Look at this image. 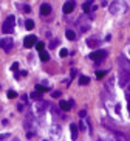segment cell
I'll list each match as a JSON object with an SVG mask.
<instances>
[{"label": "cell", "instance_id": "1", "mask_svg": "<svg viewBox=\"0 0 130 141\" xmlns=\"http://www.w3.org/2000/svg\"><path fill=\"white\" fill-rule=\"evenodd\" d=\"M126 8H127L126 2H121V0H115V2H112V3L109 5V11H110L112 14L124 12V11H126Z\"/></svg>", "mask_w": 130, "mask_h": 141}, {"label": "cell", "instance_id": "2", "mask_svg": "<svg viewBox=\"0 0 130 141\" xmlns=\"http://www.w3.org/2000/svg\"><path fill=\"white\" fill-rule=\"evenodd\" d=\"M47 107H48V102H45V101H42V99H37L34 104H33V112H34V115H43L45 113V110H47Z\"/></svg>", "mask_w": 130, "mask_h": 141}, {"label": "cell", "instance_id": "3", "mask_svg": "<svg viewBox=\"0 0 130 141\" xmlns=\"http://www.w3.org/2000/svg\"><path fill=\"white\" fill-rule=\"evenodd\" d=\"M14 23H16V17H14V16H8L6 20H5V23H3V26H2V31H3L5 34L12 33V29H14Z\"/></svg>", "mask_w": 130, "mask_h": 141}, {"label": "cell", "instance_id": "4", "mask_svg": "<svg viewBox=\"0 0 130 141\" xmlns=\"http://www.w3.org/2000/svg\"><path fill=\"white\" fill-rule=\"evenodd\" d=\"M119 82H121V87L124 88V92H126V95L130 96V76L127 73H121L119 75Z\"/></svg>", "mask_w": 130, "mask_h": 141}, {"label": "cell", "instance_id": "5", "mask_svg": "<svg viewBox=\"0 0 130 141\" xmlns=\"http://www.w3.org/2000/svg\"><path fill=\"white\" fill-rule=\"evenodd\" d=\"M12 45H14V39H12L11 36H5V37H2V39H0V48H2V50H5L6 53H8V51H11Z\"/></svg>", "mask_w": 130, "mask_h": 141}, {"label": "cell", "instance_id": "6", "mask_svg": "<svg viewBox=\"0 0 130 141\" xmlns=\"http://www.w3.org/2000/svg\"><path fill=\"white\" fill-rule=\"evenodd\" d=\"M48 133H50V137H51L53 140H57V138L62 137V127H60L59 124H51Z\"/></svg>", "mask_w": 130, "mask_h": 141}, {"label": "cell", "instance_id": "7", "mask_svg": "<svg viewBox=\"0 0 130 141\" xmlns=\"http://www.w3.org/2000/svg\"><path fill=\"white\" fill-rule=\"evenodd\" d=\"M88 57L93 59V61H96V62H101V61H104L107 57V51L105 50H96V51H91Z\"/></svg>", "mask_w": 130, "mask_h": 141}, {"label": "cell", "instance_id": "8", "mask_svg": "<svg viewBox=\"0 0 130 141\" xmlns=\"http://www.w3.org/2000/svg\"><path fill=\"white\" fill-rule=\"evenodd\" d=\"M36 43H37V37H36V36H33V34L26 36V37H25V40H23L25 48H31V47H34Z\"/></svg>", "mask_w": 130, "mask_h": 141}, {"label": "cell", "instance_id": "9", "mask_svg": "<svg viewBox=\"0 0 130 141\" xmlns=\"http://www.w3.org/2000/svg\"><path fill=\"white\" fill-rule=\"evenodd\" d=\"M74 0H67L65 3H64V6H62V11L65 12V14H70V12H73V9H74Z\"/></svg>", "mask_w": 130, "mask_h": 141}, {"label": "cell", "instance_id": "10", "mask_svg": "<svg viewBox=\"0 0 130 141\" xmlns=\"http://www.w3.org/2000/svg\"><path fill=\"white\" fill-rule=\"evenodd\" d=\"M119 65H121L123 71H124V73H127V75L130 76V61H127V59H123V57H119Z\"/></svg>", "mask_w": 130, "mask_h": 141}, {"label": "cell", "instance_id": "11", "mask_svg": "<svg viewBox=\"0 0 130 141\" xmlns=\"http://www.w3.org/2000/svg\"><path fill=\"white\" fill-rule=\"evenodd\" d=\"M59 107H60V110H64V112H70V109L73 107V99H70V101H60Z\"/></svg>", "mask_w": 130, "mask_h": 141}, {"label": "cell", "instance_id": "12", "mask_svg": "<svg viewBox=\"0 0 130 141\" xmlns=\"http://www.w3.org/2000/svg\"><path fill=\"white\" fill-rule=\"evenodd\" d=\"M112 135H113V141H127L126 135H124V133H121V132H118V130H113V132H112Z\"/></svg>", "mask_w": 130, "mask_h": 141}, {"label": "cell", "instance_id": "13", "mask_svg": "<svg viewBox=\"0 0 130 141\" xmlns=\"http://www.w3.org/2000/svg\"><path fill=\"white\" fill-rule=\"evenodd\" d=\"M78 25H79V28H81V31H82V33H85V31H88V29H90V22H88V20H87V22H84L82 19H79Z\"/></svg>", "mask_w": 130, "mask_h": 141}, {"label": "cell", "instance_id": "14", "mask_svg": "<svg viewBox=\"0 0 130 141\" xmlns=\"http://www.w3.org/2000/svg\"><path fill=\"white\" fill-rule=\"evenodd\" d=\"M50 12H51V6H50L48 3H43V5L40 6V14H42V16H50Z\"/></svg>", "mask_w": 130, "mask_h": 141}, {"label": "cell", "instance_id": "15", "mask_svg": "<svg viewBox=\"0 0 130 141\" xmlns=\"http://www.w3.org/2000/svg\"><path fill=\"white\" fill-rule=\"evenodd\" d=\"M87 45H88L90 48H96V47L99 45L98 37H88V39H87Z\"/></svg>", "mask_w": 130, "mask_h": 141}, {"label": "cell", "instance_id": "16", "mask_svg": "<svg viewBox=\"0 0 130 141\" xmlns=\"http://www.w3.org/2000/svg\"><path fill=\"white\" fill-rule=\"evenodd\" d=\"M70 130H71V138L76 140L78 138V126L76 124H70Z\"/></svg>", "mask_w": 130, "mask_h": 141}, {"label": "cell", "instance_id": "17", "mask_svg": "<svg viewBox=\"0 0 130 141\" xmlns=\"http://www.w3.org/2000/svg\"><path fill=\"white\" fill-rule=\"evenodd\" d=\"M65 36H67V39H68V40H74V39H76V33H74L73 29H67Z\"/></svg>", "mask_w": 130, "mask_h": 141}, {"label": "cell", "instance_id": "18", "mask_svg": "<svg viewBox=\"0 0 130 141\" xmlns=\"http://www.w3.org/2000/svg\"><path fill=\"white\" fill-rule=\"evenodd\" d=\"M88 82H90V78H88V76H81V78H79V84H81V85H87Z\"/></svg>", "mask_w": 130, "mask_h": 141}, {"label": "cell", "instance_id": "19", "mask_svg": "<svg viewBox=\"0 0 130 141\" xmlns=\"http://www.w3.org/2000/svg\"><path fill=\"white\" fill-rule=\"evenodd\" d=\"M29 98L37 101V99H42V95H40V92H37V90H36V92H33V93L29 95Z\"/></svg>", "mask_w": 130, "mask_h": 141}, {"label": "cell", "instance_id": "20", "mask_svg": "<svg viewBox=\"0 0 130 141\" xmlns=\"http://www.w3.org/2000/svg\"><path fill=\"white\" fill-rule=\"evenodd\" d=\"M93 2H95V0H87V2L84 3V11H85V12H90V6L93 5Z\"/></svg>", "mask_w": 130, "mask_h": 141}, {"label": "cell", "instance_id": "21", "mask_svg": "<svg viewBox=\"0 0 130 141\" xmlns=\"http://www.w3.org/2000/svg\"><path fill=\"white\" fill-rule=\"evenodd\" d=\"M25 28H26V29H29V31H31V29H33V28H34V22H33V20H31V19H28V20H26V22H25Z\"/></svg>", "mask_w": 130, "mask_h": 141}, {"label": "cell", "instance_id": "22", "mask_svg": "<svg viewBox=\"0 0 130 141\" xmlns=\"http://www.w3.org/2000/svg\"><path fill=\"white\" fill-rule=\"evenodd\" d=\"M40 59L45 62V61H48V59H50V54H48L47 51H43V50H42V51H40Z\"/></svg>", "mask_w": 130, "mask_h": 141}, {"label": "cell", "instance_id": "23", "mask_svg": "<svg viewBox=\"0 0 130 141\" xmlns=\"http://www.w3.org/2000/svg\"><path fill=\"white\" fill-rule=\"evenodd\" d=\"M105 75H107V71H104V70H101V71H96V79H102Z\"/></svg>", "mask_w": 130, "mask_h": 141}, {"label": "cell", "instance_id": "24", "mask_svg": "<svg viewBox=\"0 0 130 141\" xmlns=\"http://www.w3.org/2000/svg\"><path fill=\"white\" fill-rule=\"evenodd\" d=\"M6 96H8L9 99H14V98H17V93H16L14 90H9V92L6 93Z\"/></svg>", "mask_w": 130, "mask_h": 141}, {"label": "cell", "instance_id": "25", "mask_svg": "<svg viewBox=\"0 0 130 141\" xmlns=\"http://www.w3.org/2000/svg\"><path fill=\"white\" fill-rule=\"evenodd\" d=\"M67 54H68V50H67V48H62V50L59 51V56H60V57H65Z\"/></svg>", "mask_w": 130, "mask_h": 141}, {"label": "cell", "instance_id": "26", "mask_svg": "<svg viewBox=\"0 0 130 141\" xmlns=\"http://www.w3.org/2000/svg\"><path fill=\"white\" fill-rule=\"evenodd\" d=\"M36 48H37V51L40 53V51L43 50V42H37V43H36Z\"/></svg>", "mask_w": 130, "mask_h": 141}, {"label": "cell", "instance_id": "27", "mask_svg": "<svg viewBox=\"0 0 130 141\" xmlns=\"http://www.w3.org/2000/svg\"><path fill=\"white\" fill-rule=\"evenodd\" d=\"M36 90H37V92H47V90H48V87H43V85H36Z\"/></svg>", "mask_w": 130, "mask_h": 141}, {"label": "cell", "instance_id": "28", "mask_svg": "<svg viewBox=\"0 0 130 141\" xmlns=\"http://www.w3.org/2000/svg\"><path fill=\"white\" fill-rule=\"evenodd\" d=\"M57 43H59V40H57V39H54V40H53V42L50 43V50H51V48H54V47H56Z\"/></svg>", "mask_w": 130, "mask_h": 141}, {"label": "cell", "instance_id": "29", "mask_svg": "<svg viewBox=\"0 0 130 141\" xmlns=\"http://www.w3.org/2000/svg\"><path fill=\"white\" fill-rule=\"evenodd\" d=\"M8 137H11L9 133H0V141H3V140H6Z\"/></svg>", "mask_w": 130, "mask_h": 141}, {"label": "cell", "instance_id": "30", "mask_svg": "<svg viewBox=\"0 0 130 141\" xmlns=\"http://www.w3.org/2000/svg\"><path fill=\"white\" fill-rule=\"evenodd\" d=\"M17 68H19V64H17V62H14V64L11 65V70H14V71H16Z\"/></svg>", "mask_w": 130, "mask_h": 141}, {"label": "cell", "instance_id": "31", "mask_svg": "<svg viewBox=\"0 0 130 141\" xmlns=\"http://www.w3.org/2000/svg\"><path fill=\"white\" fill-rule=\"evenodd\" d=\"M51 96H53V98H59V96H60V92H53Z\"/></svg>", "mask_w": 130, "mask_h": 141}, {"label": "cell", "instance_id": "32", "mask_svg": "<svg viewBox=\"0 0 130 141\" xmlns=\"http://www.w3.org/2000/svg\"><path fill=\"white\" fill-rule=\"evenodd\" d=\"M22 9H23L25 12H29V6H28V5H23V6H22Z\"/></svg>", "mask_w": 130, "mask_h": 141}, {"label": "cell", "instance_id": "33", "mask_svg": "<svg viewBox=\"0 0 130 141\" xmlns=\"http://www.w3.org/2000/svg\"><path fill=\"white\" fill-rule=\"evenodd\" d=\"M85 115H87V112H85V110H81V112H79V116H81V118H84Z\"/></svg>", "mask_w": 130, "mask_h": 141}, {"label": "cell", "instance_id": "34", "mask_svg": "<svg viewBox=\"0 0 130 141\" xmlns=\"http://www.w3.org/2000/svg\"><path fill=\"white\" fill-rule=\"evenodd\" d=\"M26 137H28V138H33V137H34V132H28Z\"/></svg>", "mask_w": 130, "mask_h": 141}, {"label": "cell", "instance_id": "35", "mask_svg": "<svg viewBox=\"0 0 130 141\" xmlns=\"http://www.w3.org/2000/svg\"><path fill=\"white\" fill-rule=\"evenodd\" d=\"M22 99H23V101L26 102V101H28V95H22Z\"/></svg>", "mask_w": 130, "mask_h": 141}, {"label": "cell", "instance_id": "36", "mask_svg": "<svg viewBox=\"0 0 130 141\" xmlns=\"http://www.w3.org/2000/svg\"><path fill=\"white\" fill-rule=\"evenodd\" d=\"M79 129H81V130H84V129H85V124H84V123H81V124H79Z\"/></svg>", "mask_w": 130, "mask_h": 141}, {"label": "cell", "instance_id": "37", "mask_svg": "<svg viewBox=\"0 0 130 141\" xmlns=\"http://www.w3.org/2000/svg\"><path fill=\"white\" fill-rule=\"evenodd\" d=\"M2 126H8V120H3L2 121Z\"/></svg>", "mask_w": 130, "mask_h": 141}, {"label": "cell", "instance_id": "38", "mask_svg": "<svg viewBox=\"0 0 130 141\" xmlns=\"http://www.w3.org/2000/svg\"><path fill=\"white\" fill-rule=\"evenodd\" d=\"M127 101H129V112H130V96H127Z\"/></svg>", "mask_w": 130, "mask_h": 141}, {"label": "cell", "instance_id": "39", "mask_svg": "<svg viewBox=\"0 0 130 141\" xmlns=\"http://www.w3.org/2000/svg\"><path fill=\"white\" fill-rule=\"evenodd\" d=\"M127 53H129V54H130V47H129V50H127Z\"/></svg>", "mask_w": 130, "mask_h": 141}]
</instances>
